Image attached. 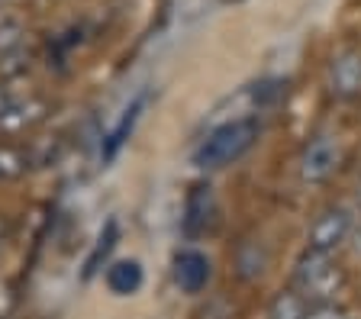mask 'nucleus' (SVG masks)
I'll use <instances>...</instances> for the list:
<instances>
[{
  "mask_svg": "<svg viewBox=\"0 0 361 319\" xmlns=\"http://www.w3.org/2000/svg\"><path fill=\"white\" fill-rule=\"evenodd\" d=\"M13 310V294L7 284H0V319H7V313Z\"/></svg>",
  "mask_w": 361,
  "mask_h": 319,
  "instance_id": "16",
  "label": "nucleus"
},
{
  "mask_svg": "<svg viewBox=\"0 0 361 319\" xmlns=\"http://www.w3.org/2000/svg\"><path fill=\"white\" fill-rule=\"evenodd\" d=\"M7 242H10V223H7V216L0 213V251H4Z\"/></svg>",
  "mask_w": 361,
  "mask_h": 319,
  "instance_id": "17",
  "label": "nucleus"
},
{
  "mask_svg": "<svg viewBox=\"0 0 361 319\" xmlns=\"http://www.w3.org/2000/svg\"><path fill=\"white\" fill-rule=\"evenodd\" d=\"M213 213H216V204H213L210 184H197V187L190 190L188 204H184V232H188L190 239L210 232Z\"/></svg>",
  "mask_w": 361,
  "mask_h": 319,
  "instance_id": "8",
  "label": "nucleus"
},
{
  "mask_svg": "<svg viewBox=\"0 0 361 319\" xmlns=\"http://www.w3.org/2000/svg\"><path fill=\"white\" fill-rule=\"evenodd\" d=\"M307 319H348V316H345V310L336 304H316V306H310Z\"/></svg>",
  "mask_w": 361,
  "mask_h": 319,
  "instance_id": "15",
  "label": "nucleus"
},
{
  "mask_svg": "<svg viewBox=\"0 0 361 319\" xmlns=\"http://www.w3.org/2000/svg\"><path fill=\"white\" fill-rule=\"evenodd\" d=\"M32 168L30 145L23 142H0V181H20Z\"/></svg>",
  "mask_w": 361,
  "mask_h": 319,
  "instance_id": "10",
  "label": "nucleus"
},
{
  "mask_svg": "<svg viewBox=\"0 0 361 319\" xmlns=\"http://www.w3.org/2000/svg\"><path fill=\"white\" fill-rule=\"evenodd\" d=\"M23 49V26L13 23V20H4L0 23V58L20 52Z\"/></svg>",
  "mask_w": 361,
  "mask_h": 319,
  "instance_id": "13",
  "label": "nucleus"
},
{
  "mask_svg": "<svg viewBox=\"0 0 361 319\" xmlns=\"http://www.w3.org/2000/svg\"><path fill=\"white\" fill-rule=\"evenodd\" d=\"M171 274H174V284H178L184 294H203L207 284H210V277H213V265L203 251L184 249L174 255Z\"/></svg>",
  "mask_w": 361,
  "mask_h": 319,
  "instance_id": "5",
  "label": "nucleus"
},
{
  "mask_svg": "<svg viewBox=\"0 0 361 319\" xmlns=\"http://www.w3.org/2000/svg\"><path fill=\"white\" fill-rule=\"evenodd\" d=\"M329 91L338 100H352L361 94V52L358 49H342L329 61Z\"/></svg>",
  "mask_w": 361,
  "mask_h": 319,
  "instance_id": "6",
  "label": "nucleus"
},
{
  "mask_svg": "<svg viewBox=\"0 0 361 319\" xmlns=\"http://www.w3.org/2000/svg\"><path fill=\"white\" fill-rule=\"evenodd\" d=\"M310 300L297 287H284L271 296L268 304V319H307Z\"/></svg>",
  "mask_w": 361,
  "mask_h": 319,
  "instance_id": "11",
  "label": "nucleus"
},
{
  "mask_svg": "<svg viewBox=\"0 0 361 319\" xmlns=\"http://www.w3.org/2000/svg\"><path fill=\"white\" fill-rule=\"evenodd\" d=\"M355 232V216L345 210V206H326V210L316 213V220L310 223L307 229V249L313 251H329L336 255V249L352 239Z\"/></svg>",
  "mask_w": 361,
  "mask_h": 319,
  "instance_id": "3",
  "label": "nucleus"
},
{
  "mask_svg": "<svg viewBox=\"0 0 361 319\" xmlns=\"http://www.w3.org/2000/svg\"><path fill=\"white\" fill-rule=\"evenodd\" d=\"M348 274L345 268L336 261V255L329 251H313L303 249V255L293 265V281L290 287H297L310 300V306L316 304H336V296L345 290Z\"/></svg>",
  "mask_w": 361,
  "mask_h": 319,
  "instance_id": "2",
  "label": "nucleus"
},
{
  "mask_svg": "<svg viewBox=\"0 0 361 319\" xmlns=\"http://www.w3.org/2000/svg\"><path fill=\"white\" fill-rule=\"evenodd\" d=\"M338 142L332 136H313L300 152V181L303 184H326L338 168Z\"/></svg>",
  "mask_w": 361,
  "mask_h": 319,
  "instance_id": "4",
  "label": "nucleus"
},
{
  "mask_svg": "<svg viewBox=\"0 0 361 319\" xmlns=\"http://www.w3.org/2000/svg\"><path fill=\"white\" fill-rule=\"evenodd\" d=\"M104 281H106V287H110V294L133 296V294H139V287H142L145 271L135 258H123V261H113V265L106 268Z\"/></svg>",
  "mask_w": 361,
  "mask_h": 319,
  "instance_id": "9",
  "label": "nucleus"
},
{
  "mask_svg": "<svg viewBox=\"0 0 361 319\" xmlns=\"http://www.w3.org/2000/svg\"><path fill=\"white\" fill-rule=\"evenodd\" d=\"M355 204H358V213H361V181H358V187H355Z\"/></svg>",
  "mask_w": 361,
  "mask_h": 319,
  "instance_id": "18",
  "label": "nucleus"
},
{
  "mask_svg": "<svg viewBox=\"0 0 361 319\" xmlns=\"http://www.w3.org/2000/svg\"><path fill=\"white\" fill-rule=\"evenodd\" d=\"M255 139H258L255 116H233V120L219 123L216 130L197 145L194 165L203 168V171H216V168L233 165L255 145Z\"/></svg>",
  "mask_w": 361,
  "mask_h": 319,
  "instance_id": "1",
  "label": "nucleus"
},
{
  "mask_svg": "<svg viewBox=\"0 0 361 319\" xmlns=\"http://www.w3.org/2000/svg\"><path fill=\"white\" fill-rule=\"evenodd\" d=\"M49 116V104L39 97H23L10 106L7 113L0 116V132L4 136H23L26 130L39 126V123Z\"/></svg>",
  "mask_w": 361,
  "mask_h": 319,
  "instance_id": "7",
  "label": "nucleus"
},
{
  "mask_svg": "<svg viewBox=\"0 0 361 319\" xmlns=\"http://www.w3.org/2000/svg\"><path fill=\"white\" fill-rule=\"evenodd\" d=\"M142 104H145L142 97H135L133 104H129L126 110H123V120L116 123V130H113L110 136H106V145H104V155H106V158H113V155L120 152V145L129 139V132H133L135 120H139V113H142Z\"/></svg>",
  "mask_w": 361,
  "mask_h": 319,
  "instance_id": "12",
  "label": "nucleus"
},
{
  "mask_svg": "<svg viewBox=\"0 0 361 319\" xmlns=\"http://www.w3.org/2000/svg\"><path fill=\"white\" fill-rule=\"evenodd\" d=\"M113 239H116V223H106V232H100V239H97V251H94V258L87 261V274H94L97 271V258L100 255H106V251L113 249Z\"/></svg>",
  "mask_w": 361,
  "mask_h": 319,
  "instance_id": "14",
  "label": "nucleus"
}]
</instances>
